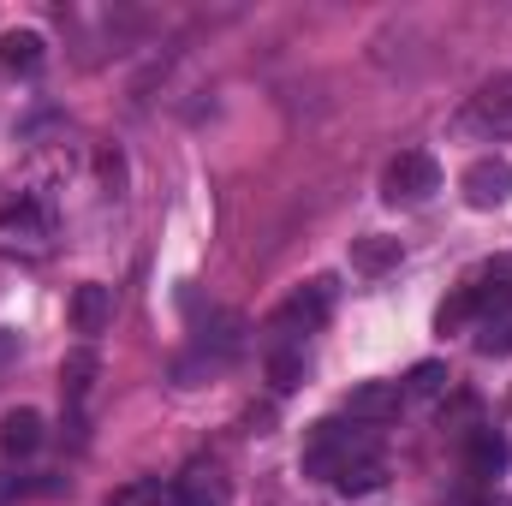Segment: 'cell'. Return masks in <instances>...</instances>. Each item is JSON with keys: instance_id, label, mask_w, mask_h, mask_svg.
Listing matches in <instances>:
<instances>
[{"instance_id": "6da1fadb", "label": "cell", "mask_w": 512, "mask_h": 506, "mask_svg": "<svg viewBox=\"0 0 512 506\" xmlns=\"http://www.w3.org/2000/svg\"><path fill=\"white\" fill-rule=\"evenodd\" d=\"M441 191V161L429 155V149H405V155H393V167L382 173V197L387 203H399V209H417V203H429Z\"/></svg>"}, {"instance_id": "7a4b0ae2", "label": "cell", "mask_w": 512, "mask_h": 506, "mask_svg": "<svg viewBox=\"0 0 512 506\" xmlns=\"http://www.w3.org/2000/svg\"><path fill=\"white\" fill-rule=\"evenodd\" d=\"M328 310H334V280L316 274L310 286H298V292L274 310V334H310V328L328 322Z\"/></svg>"}, {"instance_id": "3957f363", "label": "cell", "mask_w": 512, "mask_h": 506, "mask_svg": "<svg viewBox=\"0 0 512 506\" xmlns=\"http://www.w3.org/2000/svg\"><path fill=\"white\" fill-rule=\"evenodd\" d=\"M459 191H465L471 209H501V203H512V161H501V155L471 161L465 179H459Z\"/></svg>"}, {"instance_id": "277c9868", "label": "cell", "mask_w": 512, "mask_h": 506, "mask_svg": "<svg viewBox=\"0 0 512 506\" xmlns=\"http://www.w3.org/2000/svg\"><path fill=\"white\" fill-rule=\"evenodd\" d=\"M173 501L179 506H227L233 501V483L215 459H191L179 477H173Z\"/></svg>"}, {"instance_id": "5b68a950", "label": "cell", "mask_w": 512, "mask_h": 506, "mask_svg": "<svg viewBox=\"0 0 512 506\" xmlns=\"http://www.w3.org/2000/svg\"><path fill=\"white\" fill-rule=\"evenodd\" d=\"M0 251H24V256H42L48 251V215L36 203H18L0 215Z\"/></svg>"}, {"instance_id": "8992f818", "label": "cell", "mask_w": 512, "mask_h": 506, "mask_svg": "<svg viewBox=\"0 0 512 506\" xmlns=\"http://www.w3.org/2000/svg\"><path fill=\"white\" fill-rule=\"evenodd\" d=\"M399 405H405L399 381H364V387L346 393V417H352V423H387Z\"/></svg>"}, {"instance_id": "52a82bcc", "label": "cell", "mask_w": 512, "mask_h": 506, "mask_svg": "<svg viewBox=\"0 0 512 506\" xmlns=\"http://www.w3.org/2000/svg\"><path fill=\"white\" fill-rule=\"evenodd\" d=\"M507 459H512V447L501 429H489V423L465 429V465H471V477H501Z\"/></svg>"}, {"instance_id": "ba28073f", "label": "cell", "mask_w": 512, "mask_h": 506, "mask_svg": "<svg viewBox=\"0 0 512 506\" xmlns=\"http://www.w3.org/2000/svg\"><path fill=\"white\" fill-rule=\"evenodd\" d=\"M108 322H114V292H108L102 280H84V286L72 292V328H78L84 340H96Z\"/></svg>"}, {"instance_id": "9c48e42d", "label": "cell", "mask_w": 512, "mask_h": 506, "mask_svg": "<svg viewBox=\"0 0 512 506\" xmlns=\"http://www.w3.org/2000/svg\"><path fill=\"white\" fill-rule=\"evenodd\" d=\"M102 376V358L90 352V346H78V352H66V364H60V399H66V411H78L84 399H90V387Z\"/></svg>"}, {"instance_id": "30bf717a", "label": "cell", "mask_w": 512, "mask_h": 506, "mask_svg": "<svg viewBox=\"0 0 512 506\" xmlns=\"http://www.w3.org/2000/svg\"><path fill=\"white\" fill-rule=\"evenodd\" d=\"M36 447H42V417H36L30 405L6 411V417H0V453H6V459H30Z\"/></svg>"}, {"instance_id": "8fae6325", "label": "cell", "mask_w": 512, "mask_h": 506, "mask_svg": "<svg viewBox=\"0 0 512 506\" xmlns=\"http://www.w3.org/2000/svg\"><path fill=\"white\" fill-rule=\"evenodd\" d=\"M471 120L489 131H512V78H501V84H489L477 102H471Z\"/></svg>"}, {"instance_id": "7c38bea8", "label": "cell", "mask_w": 512, "mask_h": 506, "mask_svg": "<svg viewBox=\"0 0 512 506\" xmlns=\"http://www.w3.org/2000/svg\"><path fill=\"white\" fill-rule=\"evenodd\" d=\"M393 262H399V239H387V233L352 239V268H358V274H387Z\"/></svg>"}, {"instance_id": "4fadbf2b", "label": "cell", "mask_w": 512, "mask_h": 506, "mask_svg": "<svg viewBox=\"0 0 512 506\" xmlns=\"http://www.w3.org/2000/svg\"><path fill=\"white\" fill-rule=\"evenodd\" d=\"M0 66L6 72H36L42 66V36L36 30H6L0 36Z\"/></svg>"}, {"instance_id": "5bb4252c", "label": "cell", "mask_w": 512, "mask_h": 506, "mask_svg": "<svg viewBox=\"0 0 512 506\" xmlns=\"http://www.w3.org/2000/svg\"><path fill=\"white\" fill-rule=\"evenodd\" d=\"M471 292V310L483 316V322H495V316H512V274L501 268L495 280H483V286H465Z\"/></svg>"}, {"instance_id": "9a60e30c", "label": "cell", "mask_w": 512, "mask_h": 506, "mask_svg": "<svg viewBox=\"0 0 512 506\" xmlns=\"http://www.w3.org/2000/svg\"><path fill=\"white\" fill-rule=\"evenodd\" d=\"M382 483H387L382 459H358V465H346V471L334 477V489H340V495H376Z\"/></svg>"}, {"instance_id": "2e32d148", "label": "cell", "mask_w": 512, "mask_h": 506, "mask_svg": "<svg viewBox=\"0 0 512 506\" xmlns=\"http://www.w3.org/2000/svg\"><path fill=\"white\" fill-rule=\"evenodd\" d=\"M441 387H447V364H435V358H429V364H417L411 376L399 381V393H405V399H429V393H441Z\"/></svg>"}, {"instance_id": "e0dca14e", "label": "cell", "mask_w": 512, "mask_h": 506, "mask_svg": "<svg viewBox=\"0 0 512 506\" xmlns=\"http://www.w3.org/2000/svg\"><path fill=\"white\" fill-rule=\"evenodd\" d=\"M298 381H304V358H298V352H274V358H268V387H274V393H292Z\"/></svg>"}, {"instance_id": "ac0fdd59", "label": "cell", "mask_w": 512, "mask_h": 506, "mask_svg": "<svg viewBox=\"0 0 512 506\" xmlns=\"http://www.w3.org/2000/svg\"><path fill=\"white\" fill-rule=\"evenodd\" d=\"M471 316H477V310H471V292L459 286V292H453V298H447V304L435 310V334H453V328H465Z\"/></svg>"}, {"instance_id": "d6986e66", "label": "cell", "mask_w": 512, "mask_h": 506, "mask_svg": "<svg viewBox=\"0 0 512 506\" xmlns=\"http://www.w3.org/2000/svg\"><path fill=\"white\" fill-rule=\"evenodd\" d=\"M477 352H489V358H507V352H512V316L483 322V334H477Z\"/></svg>"}, {"instance_id": "ffe728a7", "label": "cell", "mask_w": 512, "mask_h": 506, "mask_svg": "<svg viewBox=\"0 0 512 506\" xmlns=\"http://www.w3.org/2000/svg\"><path fill=\"white\" fill-rule=\"evenodd\" d=\"M155 495H161V483H131V489H120L108 506H155Z\"/></svg>"}, {"instance_id": "44dd1931", "label": "cell", "mask_w": 512, "mask_h": 506, "mask_svg": "<svg viewBox=\"0 0 512 506\" xmlns=\"http://www.w3.org/2000/svg\"><path fill=\"white\" fill-rule=\"evenodd\" d=\"M12 364H18V334H12V328H0V376H6Z\"/></svg>"}, {"instance_id": "7402d4cb", "label": "cell", "mask_w": 512, "mask_h": 506, "mask_svg": "<svg viewBox=\"0 0 512 506\" xmlns=\"http://www.w3.org/2000/svg\"><path fill=\"white\" fill-rule=\"evenodd\" d=\"M18 495H30V483H18L12 471H0V506H12Z\"/></svg>"}, {"instance_id": "603a6c76", "label": "cell", "mask_w": 512, "mask_h": 506, "mask_svg": "<svg viewBox=\"0 0 512 506\" xmlns=\"http://www.w3.org/2000/svg\"><path fill=\"white\" fill-rule=\"evenodd\" d=\"M102 179H108V185H114V191H120V179H126V161H120V155H114V149H108V155H102Z\"/></svg>"}, {"instance_id": "cb8c5ba5", "label": "cell", "mask_w": 512, "mask_h": 506, "mask_svg": "<svg viewBox=\"0 0 512 506\" xmlns=\"http://www.w3.org/2000/svg\"><path fill=\"white\" fill-rule=\"evenodd\" d=\"M245 423H251V435H268V429H274V411H268V405H262V411H251V417H245Z\"/></svg>"}]
</instances>
